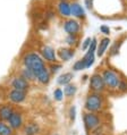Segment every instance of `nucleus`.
Here are the masks:
<instances>
[{"label":"nucleus","mask_w":127,"mask_h":135,"mask_svg":"<svg viewBox=\"0 0 127 135\" xmlns=\"http://www.w3.org/2000/svg\"><path fill=\"white\" fill-rule=\"evenodd\" d=\"M53 95H55V99H56V100L60 101V100L62 99V97H64V92L61 91L60 89H57V90H56V91H55Z\"/></svg>","instance_id":"obj_24"},{"label":"nucleus","mask_w":127,"mask_h":135,"mask_svg":"<svg viewBox=\"0 0 127 135\" xmlns=\"http://www.w3.org/2000/svg\"><path fill=\"white\" fill-rule=\"evenodd\" d=\"M12 128L6 124L0 123V135H12Z\"/></svg>","instance_id":"obj_21"},{"label":"nucleus","mask_w":127,"mask_h":135,"mask_svg":"<svg viewBox=\"0 0 127 135\" xmlns=\"http://www.w3.org/2000/svg\"><path fill=\"white\" fill-rule=\"evenodd\" d=\"M64 93H65V95H67V97L74 95L76 93V86L72 85V84H67L65 86V90H64Z\"/></svg>","instance_id":"obj_20"},{"label":"nucleus","mask_w":127,"mask_h":135,"mask_svg":"<svg viewBox=\"0 0 127 135\" xmlns=\"http://www.w3.org/2000/svg\"><path fill=\"white\" fill-rule=\"evenodd\" d=\"M70 15L73 17L77 18V20H84L86 17V13H85L84 7L78 1L70 2Z\"/></svg>","instance_id":"obj_6"},{"label":"nucleus","mask_w":127,"mask_h":135,"mask_svg":"<svg viewBox=\"0 0 127 135\" xmlns=\"http://www.w3.org/2000/svg\"><path fill=\"white\" fill-rule=\"evenodd\" d=\"M74 55H75V52H74L73 49H70V48H60L58 50L59 58L64 61H68L69 59H72L74 57Z\"/></svg>","instance_id":"obj_12"},{"label":"nucleus","mask_w":127,"mask_h":135,"mask_svg":"<svg viewBox=\"0 0 127 135\" xmlns=\"http://www.w3.org/2000/svg\"><path fill=\"white\" fill-rule=\"evenodd\" d=\"M104 81H103V77L102 75L100 74H94L91 76V80H90V88H91L92 91L94 92H102L104 90Z\"/></svg>","instance_id":"obj_4"},{"label":"nucleus","mask_w":127,"mask_h":135,"mask_svg":"<svg viewBox=\"0 0 127 135\" xmlns=\"http://www.w3.org/2000/svg\"><path fill=\"white\" fill-rule=\"evenodd\" d=\"M66 43L68 46H75L77 43V34H68L66 37Z\"/></svg>","instance_id":"obj_22"},{"label":"nucleus","mask_w":127,"mask_h":135,"mask_svg":"<svg viewBox=\"0 0 127 135\" xmlns=\"http://www.w3.org/2000/svg\"><path fill=\"white\" fill-rule=\"evenodd\" d=\"M13 112L14 111L12 109V107H9V106H2V107H0V118H1L2 120H8Z\"/></svg>","instance_id":"obj_15"},{"label":"nucleus","mask_w":127,"mask_h":135,"mask_svg":"<svg viewBox=\"0 0 127 135\" xmlns=\"http://www.w3.org/2000/svg\"><path fill=\"white\" fill-rule=\"evenodd\" d=\"M36 78H38V81L40 82V83L47 84L48 82H49V80H50V75H49V72H48V69H46L44 72H42L40 75H38V76H36Z\"/></svg>","instance_id":"obj_17"},{"label":"nucleus","mask_w":127,"mask_h":135,"mask_svg":"<svg viewBox=\"0 0 127 135\" xmlns=\"http://www.w3.org/2000/svg\"><path fill=\"white\" fill-rule=\"evenodd\" d=\"M8 122H9V125L12 128H19L22 126V123H23L22 116L18 114V112H13L12 116H10L8 119Z\"/></svg>","instance_id":"obj_13"},{"label":"nucleus","mask_w":127,"mask_h":135,"mask_svg":"<svg viewBox=\"0 0 127 135\" xmlns=\"http://www.w3.org/2000/svg\"><path fill=\"white\" fill-rule=\"evenodd\" d=\"M12 85H13V88L15 90H19V91H24V92L27 91L28 86H30L27 80H25L24 77H16L13 81Z\"/></svg>","instance_id":"obj_10"},{"label":"nucleus","mask_w":127,"mask_h":135,"mask_svg":"<svg viewBox=\"0 0 127 135\" xmlns=\"http://www.w3.org/2000/svg\"><path fill=\"white\" fill-rule=\"evenodd\" d=\"M91 42H92L91 37H86V39L84 40L83 44H82V49H83V50H87L89 47H90V44H91Z\"/></svg>","instance_id":"obj_25"},{"label":"nucleus","mask_w":127,"mask_h":135,"mask_svg":"<svg viewBox=\"0 0 127 135\" xmlns=\"http://www.w3.org/2000/svg\"><path fill=\"white\" fill-rule=\"evenodd\" d=\"M64 31L67 34H78V32L81 31V24L78 23L76 20H67L64 23Z\"/></svg>","instance_id":"obj_7"},{"label":"nucleus","mask_w":127,"mask_h":135,"mask_svg":"<svg viewBox=\"0 0 127 135\" xmlns=\"http://www.w3.org/2000/svg\"><path fill=\"white\" fill-rule=\"evenodd\" d=\"M109 44H110L109 37H104V39L100 41L98 47H96V55H98V57H102L104 55V52L107 51V48L109 47Z\"/></svg>","instance_id":"obj_14"},{"label":"nucleus","mask_w":127,"mask_h":135,"mask_svg":"<svg viewBox=\"0 0 127 135\" xmlns=\"http://www.w3.org/2000/svg\"><path fill=\"white\" fill-rule=\"evenodd\" d=\"M72 78H73V74L72 73H65V74H62V75L59 76L58 83L60 85H67L70 81H72Z\"/></svg>","instance_id":"obj_16"},{"label":"nucleus","mask_w":127,"mask_h":135,"mask_svg":"<svg viewBox=\"0 0 127 135\" xmlns=\"http://www.w3.org/2000/svg\"><path fill=\"white\" fill-rule=\"evenodd\" d=\"M118 89L121 90V91H127V85H126L125 82H120V83H119Z\"/></svg>","instance_id":"obj_28"},{"label":"nucleus","mask_w":127,"mask_h":135,"mask_svg":"<svg viewBox=\"0 0 127 135\" xmlns=\"http://www.w3.org/2000/svg\"><path fill=\"white\" fill-rule=\"evenodd\" d=\"M57 9L58 13L61 17H69L70 15V2L68 0H59V2L57 3Z\"/></svg>","instance_id":"obj_8"},{"label":"nucleus","mask_w":127,"mask_h":135,"mask_svg":"<svg viewBox=\"0 0 127 135\" xmlns=\"http://www.w3.org/2000/svg\"><path fill=\"white\" fill-rule=\"evenodd\" d=\"M41 54H42L43 58L46 59V60L50 61V62H56L57 60V55H56V51L52 47L50 46H46L42 48V50H41Z\"/></svg>","instance_id":"obj_9"},{"label":"nucleus","mask_w":127,"mask_h":135,"mask_svg":"<svg viewBox=\"0 0 127 135\" xmlns=\"http://www.w3.org/2000/svg\"><path fill=\"white\" fill-rule=\"evenodd\" d=\"M102 107V98L101 95L98 94V93H92L90 94L87 98H86V101H85V108L89 110V111H98L101 109Z\"/></svg>","instance_id":"obj_2"},{"label":"nucleus","mask_w":127,"mask_h":135,"mask_svg":"<svg viewBox=\"0 0 127 135\" xmlns=\"http://www.w3.org/2000/svg\"><path fill=\"white\" fill-rule=\"evenodd\" d=\"M26 98V92L24 91H19V90H13L12 92L9 93V99L15 103H21L23 102Z\"/></svg>","instance_id":"obj_11"},{"label":"nucleus","mask_w":127,"mask_h":135,"mask_svg":"<svg viewBox=\"0 0 127 135\" xmlns=\"http://www.w3.org/2000/svg\"><path fill=\"white\" fill-rule=\"evenodd\" d=\"M75 107H72L70 108V119H72V120H74V119H75Z\"/></svg>","instance_id":"obj_30"},{"label":"nucleus","mask_w":127,"mask_h":135,"mask_svg":"<svg viewBox=\"0 0 127 135\" xmlns=\"http://www.w3.org/2000/svg\"><path fill=\"white\" fill-rule=\"evenodd\" d=\"M24 65L34 73L35 77L47 69L46 66H44L43 59L41 58L38 54H34V52L27 54L24 57Z\"/></svg>","instance_id":"obj_1"},{"label":"nucleus","mask_w":127,"mask_h":135,"mask_svg":"<svg viewBox=\"0 0 127 135\" xmlns=\"http://www.w3.org/2000/svg\"><path fill=\"white\" fill-rule=\"evenodd\" d=\"M84 5L87 9H92L93 8V0H84Z\"/></svg>","instance_id":"obj_27"},{"label":"nucleus","mask_w":127,"mask_h":135,"mask_svg":"<svg viewBox=\"0 0 127 135\" xmlns=\"http://www.w3.org/2000/svg\"><path fill=\"white\" fill-rule=\"evenodd\" d=\"M38 131L39 128L35 124H30L25 128V135H36L38 134Z\"/></svg>","instance_id":"obj_19"},{"label":"nucleus","mask_w":127,"mask_h":135,"mask_svg":"<svg viewBox=\"0 0 127 135\" xmlns=\"http://www.w3.org/2000/svg\"><path fill=\"white\" fill-rule=\"evenodd\" d=\"M100 31H101V33H103V34L108 35L110 33V28L108 27V26H106V25H102L101 27H100Z\"/></svg>","instance_id":"obj_26"},{"label":"nucleus","mask_w":127,"mask_h":135,"mask_svg":"<svg viewBox=\"0 0 127 135\" xmlns=\"http://www.w3.org/2000/svg\"><path fill=\"white\" fill-rule=\"evenodd\" d=\"M60 68H61V65H52L51 66V72L52 73H56V72H58Z\"/></svg>","instance_id":"obj_29"},{"label":"nucleus","mask_w":127,"mask_h":135,"mask_svg":"<svg viewBox=\"0 0 127 135\" xmlns=\"http://www.w3.org/2000/svg\"><path fill=\"white\" fill-rule=\"evenodd\" d=\"M22 77H24L25 80H28V81H33L36 78L34 73H33L30 68H27V67H26L25 69H23V72H22Z\"/></svg>","instance_id":"obj_18"},{"label":"nucleus","mask_w":127,"mask_h":135,"mask_svg":"<svg viewBox=\"0 0 127 135\" xmlns=\"http://www.w3.org/2000/svg\"><path fill=\"white\" fill-rule=\"evenodd\" d=\"M84 124H85V127H86V129L89 131H92L96 128L99 125H100V119L99 117L96 116L95 114H93V112H87V114L84 115Z\"/></svg>","instance_id":"obj_5"},{"label":"nucleus","mask_w":127,"mask_h":135,"mask_svg":"<svg viewBox=\"0 0 127 135\" xmlns=\"http://www.w3.org/2000/svg\"><path fill=\"white\" fill-rule=\"evenodd\" d=\"M85 68V62L83 59H81V60H78L76 61L75 64H74V66H73V69L74 70H82V69H84Z\"/></svg>","instance_id":"obj_23"},{"label":"nucleus","mask_w":127,"mask_h":135,"mask_svg":"<svg viewBox=\"0 0 127 135\" xmlns=\"http://www.w3.org/2000/svg\"><path fill=\"white\" fill-rule=\"evenodd\" d=\"M102 77H103L104 84H106V86H108V88H110V89H117L118 86H119L120 80H119L118 75L116 74L115 72H113V70H110V69L103 70Z\"/></svg>","instance_id":"obj_3"}]
</instances>
